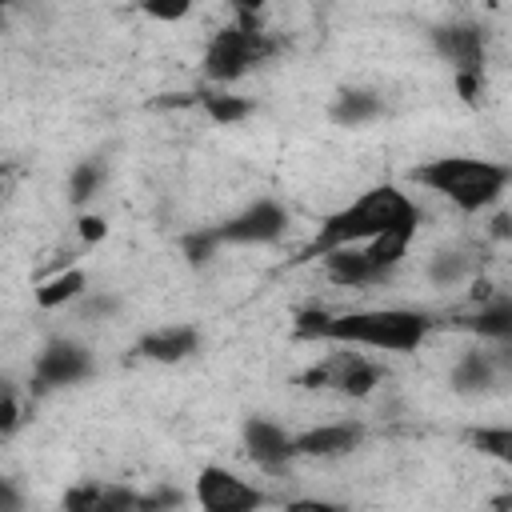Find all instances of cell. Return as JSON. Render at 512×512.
<instances>
[{"label":"cell","mask_w":512,"mask_h":512,"mask_svg":"<svg viewBox=\"0 0 512 512\" xmlns=\"http://www.w3.org/2000/svg\"><path fill=\"white\" fill-rule=\"evenodd\" d=\"M432 320L412 308H368V312H300L296 336L300 340H332V344H364L380 352H412L424 344Z\"/></svg>","instance_id":"cell-1"},{"label":"cell","mask_w":512,"mask_h":512,"mask_svg":"<svg viewBox=\"0 0 512 512\" xmlns=\"http://www.w3.org/2000/svg\"><path fill=\"white\" fill-rule=\"evenodd\" d=\"M416 224H420V208L400 188L380 184V188H368L364 196H356L348 208L332 212L296 260H320L332 248L364 244V240H376L384 232H416Z\"/></svg>","instance_id":"cell-2"},{"label":"cell","mask_w":512,"mask_h":512,"mask_svg":"<svg viewBox=\"0 0 512 512\" xmlns=\"http://www.w3.org/2000/svg\"><path fill=\"white\" fill-rule=\"evenodd\" d=\"M412 180L440 192L460 212H484L500 200L508 184V168L492 160H476V156H440V160L412 168Z\"/></svg>","instance_id":"cell-3"},{"label":"cell","mask_w":512,"mask_h":512,"mask_svg":"<svg viewBox=\"0 0 512 512\" xmlns=\"http://www.w3.org/2000/svg\"><path fill=\"white\" fill-rule=\"evenodd\" d=\"M268 52H272V40H268L252 20L228 24V28H220V32L208 40V48H204V72H208V80H216V84H232V80H240L252 64H260Z\"/></svg>","instance_id":"cell-4"},{"label":"cell","mask_w":512,"mask_h":512,"mask_svg":"<svg viewBox=\"0 0 512 512\" xmlns=\"http://www.w3.org/2000/svg\"><path fill=\"white\" fill-rule=\"evenodd\" d=\"M380 384V368L356 352H332L304 372V388H336L344 396H368Z\"/></svg>","instance_id":"cell-5"},{"label":"cell","mask_w":512,"mask_h":512,"mask_svg":"<svg viewBox=\"0 0 512 512\" xmlns=\"http://www.w3.org/2000/svg\"><path fill=\"white\" fill-rule=\"evenodd\" d=\"M288 228V212L276 200H256L244 212H236L232 220L216 224V244H272L280 240Z\"/></svg>","instance_id":"cell-6"},{"label":"cell","mask_w":512,"mask_h":512,"mask_svg":"<svg viewBox=\"0 0 512 512\" xmlns=\"http://www.w3.org/2000/svg\"><path fill=\"white\" fill-rule=\"evenodd\" d=\"M196 500L208 512H244V508L264 504V496L228 468H204L200 480H196Z\"/></svg>","instance_id":"cell-7"},{"label":"cell","mask_w":512,"mask_h":512,"mask_svg":"<svg viewBox=\"0 0 512 512\" xmlns=\"http://www.w3.org/2000/svg\"><path fill=\"white\" fill-rule=\"evenodd\" d=\"M244 448H248V460L256 468H264V472H284L292 464V456H300L296 452V440L280 424L260 420V416H252L244 424Z\"/></svg>","instance_id":"cell-8"},{"label":"cell","mask_w":512,"mask_h":512,"mask_svg":"<svg viewBox=\"0 0 512 512\" xmlns=\"http://www.w3.org/2000/svg\"><path fill=\"white\" fill-rule=\"evenodd\" d=\"M92 372V356L72 340H52L36 360V384L40 388H64Z\"/></svg>","instance_id":"cell-9"},{"label":"cell","mask_w":512,"mask_h":512,"mask_svg":"<svg viewBox=\"0 0 512 512\" xmlns=\"http://www.w3.org/2000/svg\"><path fill=\"white\" fill-rule=\"evenodd\" d=\"M432 44L456 72H484V36L476 24H444L432 32Z\"/></svg>","instance_id":"cell-10"},{"label":"cell","mask_w":512,"mask_h":512,"mask_svg":"<svg viewBox=\"0 0 512 512\" xmlns=\"http://www.w3.org/2000/svg\"><path fill=\"white\" fill-rule=\"evenodd\" d=\"M324 272L336 284H348V288H360V284H372V280H384L388 276V268L372 256L368 244H344V248L324 252Z\"/></svg>","instance_id":"cell-11"},{"label":"cell","mask_w":512,"mask_h":512,"mask_svg":"<svg viewBox=\"0 0 512 512\" xmlns=\"http://www.w3.org/2000/svg\"><path fill=\"white\" fill-rule=\"evenodd\" d=\"M360 440H364L360 424H320V428H308L304 436H296V452L332 460V456H348L352 448H360Z\"/></svg>","instance_id":"cell-12"},{"label":"cell","mask_w":512,"mask_h":512,"mask_svg":"<svg viewBox=\"0 0 512 512\" xmlns=\"http://www.w3.org/2000/svg\"><path fill=\"white\" fill-rule=\"evenodd\" d=\"M200 348V332L188 328V324H176V328H156L148 336H140L136 352L148 356V360H160V364H176L184 356H192Z\"/></svg>","instance_id":"cell-13"},{"label":"cell","mask_w":512,"mask_h":512,"mask_svg":"<svg viewBox=\"0 0 512 512\" xmlns=\"http://www.w3.org/2000/svg\"><path fill=\"white\" fill-rule=\"evenodd\" d=\"M464 328H472L476 336H488V340L512 344V300H508V296L484 300V304L464 320Z\"/></svg>","instance_id":"cell-14"},{"label":"cell","mask_w":512,"mask_h":512,"mask_svg":"<svg viewBox=\"0 0 512 512\" xmlns=\"http://www.w3.org/2000/svg\"><path fill=\"white\" fill-rule=\"evenodd\" d=\"M380 108H384V104H380L372 92L348 88V92H340V96H336V104H332V120H336V124H344V128H356V124L376 120V116H380Z\"/></svg>","instance_id":"cell-15"},{"label":"cell","mask_w":512,"mask_h":512,"mask_svg":"<svg viewBox=\"0 0 512 512\" xmlns=\"http://www.w3.org/2000/svg\"><path fill=\"white\" fill-rule=\"evenodd\" d=\"M84 292V272L80 268H68V272H56L48 284L36 288V304L40 308H60L68 300H76Z\"/></svg>","instance_id":"cell-16"},{"label":"cell","mask_w":512,"mask_h":512,"mask_svg":"<svg viewBox=\"0 0 512 512\" xmlns=\"http://www.w3.org/2000/svg\"><path fill=\"white\" fill-rule=\"evenodd\" d=\"M492 376H496V368H492V360L480 356V352H468V356L452 368V384H456L460 392H480V388L492 384Z\"/></svg>","instance_id":"cell-17"},{"label":"cell","mask_w":512,"mask_h":512,"mask_svg":"<svg viewBox=\"0 0 512 512\" xmlns=\"http://www.w3.org/2000/svg\"><path fill=\"white\" fill-rule=\"evenodd\" d=\"M100 184H104V164L100 160H80L72 168V176H68V200L72 204H88Z\"/></svg>","instance_id":"cell-18"},{"label":"cell","mask_w":512,"mask_h":512,"mask_svg":"<svg viewBox=\"0 0 512 512\" xmlns=\"http://www.w3.org/2000/svg\"><path fill=\"white\" fill-rule=\"evenodd\" d=\"M196 100H200V108H204L216 124H236V120H244V116L252 112L248 100H240V96H224V92H200Z\"/></svg>","instance_id":"cell-19"},{"label":"cell","mask_w":512,"mask_h":512,"mask_svg":"<svg viewBox=\"0 0 512 512\" xmlns=\"http://www.w3.org/2000/svg\"><path fill=\"white\" fill-rule=\"evenodd\" d=\"M472 444L484 456H492L500 464H512V428H476L472 432Z\"/></svg>","instance_id":"cell-20"},{"label":"cell","mask_w":512,"mask_h":512,"mask_svg":"<svg viewBox=\"0 0 512 512\" xmlns=\"http://www.w3.org/2000/svg\"><path fill=\"white\" fill-rule=\"evenodd\" d=\"M140 8H144L152 20H164V24H172V20H184V16H188L192 0H140Z\"/></svg>","instance_id":"cell-21"},{"label":"cell","mask_w":512,"mask_h":512,"mask_svg":"<svg viewBox=\"0 0 512 512\" xmlns=\"http://www.w3.org/2000/svg\"><path fill=\"white\" fill-rule=\"evenodd\" d=\"M216 248H220V244H216V232H212V228L192 232V236L184 240V252H188V260H192V264H204V260H208Z\"/></svg>","instance_id":"cell-22"},{"label":"cell","mask_w":512,"mask_h":512,"mask_svg":"<svg viewBox=\"0 0 512 512\" xmlns=\"http://www.w3.org/2000/svg\"><path fill=\"white\" fill-rule=\"evenodd\" d=\"M460 272H464V260L460 256H448V252L432 264V280H456Z\"/></svg>","instance_id":"cell-23"},{"label":"cell","mask_w":512,"mask_h":512,"mask_svg":"<svg viewBox=\"0 0 512 512\" xmlns=\"http://www.w3.org/2000/svg\"><path fill=\"white\" fill-rule=\"evenodd\" d=\"M16 424H20V404H16V392L8 388V392H4V408H0V432L8 436Z\"/></svg>","instance_id":"cell-24"},{"label":"cell","mask_w":512,"mask_h":512,"mask_svg":"<svg viewBox=\"0 0 512 512\" xmlns=\"http://www.w3.org/2000/svg\"><path fill=\"white\" fill-rule=\"evenodd\" d=\"M456 88L464 100H476L480 96V76L476 72H456Z\"/></svg>","instance_id":"cell-25"},{"label":"cell","mask_w":512,"mask_h":512,"mask_svg":"<svg viewBox=\"0 0 512 512\" xmlns=\"http://www.w3.org/2000/svg\"><path fill=\"white\" fill-rule=\"evenodd\" d=\"M104 232H108V228H104L100 216H84V220H80V236H84V240H100Z\"/></svg>","instance_id":"cell-26"},{"label":"cell","mask_w":512,"mask_h":512,"mask_svg":"<svg viewBox=\"0 0 512 512\" xmlns=\"http://www.w3.org/2000/svg\"><path fill=\"white\" fill-rule=\"evenodd\" d=\"M0 508H4V512H16V508H20V500L12 496V488H8L4 480H0Z\"/></svg>","instance_id":"cell-27"},{"label":"cell","mask_w":512,"mask_h":512,"mask_svg":"<svg viewBox=\"0 0 512 512\" xmlns=\"http://www.w3.org/2000/svg\"><path fill=\"white\" fill-rule=\"evenodd\" d=\"M232 4H236V8H240V12H256V8H260V4H264V0H232Z\"/></svg>","instance_id":"cell-28"}]
</instances>
